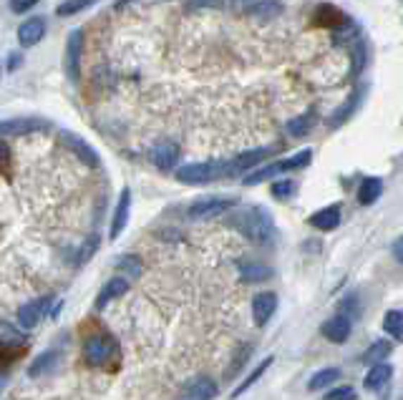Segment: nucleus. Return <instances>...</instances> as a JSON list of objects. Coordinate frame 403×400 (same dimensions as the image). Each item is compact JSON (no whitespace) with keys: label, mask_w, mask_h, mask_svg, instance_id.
<instances>
[{"label":"nucleus","mask_w":403,"mask_h":400,"mask_svg":"<svg viewBox=\"0 0 403 400\" xmlns=\"http://www.w3.org/2000/svg\"><path fill=\"white\" fill-rule=\"evenodd\" d=\"M285 11V6L280 0H255L252 6L247 8V15L250 18H257V20H272V18H280Z\"/></svg>","instance_id":"14"},{"label":"nucleus","mask_w":403,"mask_h":400,"mask_svg":"<svg viewBox=\"0 0 403 400\" xmlns=\"http://www.w3.org/2000/svg\"><path fill=\"white\" fill-rule=\"evenodd\" d=\"M313 124H315V114H302V116H298V119H290L288 121V134L290 136H305L310 129H313Z\"/></svg>","instance_id":"30"},{"label":"nucleus","mask_w":403,"mask_h":400,"mask_svg":"<svg viewBox=\"0 0 403 400\" xmlns=\"http://www.w3.org/2000/svg\"><path fill=\"white\" fill-rule=\"evenodd\" d=\"M23 355V347H13V345H3L0 342V368L11 365L13 360H18Z\"/></svg>","instance_id":"33"},{"label":"nucleus","mask_w":403,"mask_h":400,"mask_svg":"<svg viewBox=\"0 0 403 400\" xmlns=\"http://www.w3.org/2000/svg\"><path fill=\"white\" fill-rule=\"evenodd\" d=\"M116 358V340L106 333H94L84 342V360L89 365H106Z\"/></svg>","instance_id":"3"},{"label":"nucleus","mask_w":403,"mask_h":400,"mask_svg":"<svg viewBox=\"0 0 403 400\" xmlns=\"http://www.w3.org/2000/svg\"><path fill=\"white\" fill-rule=\"evenodd\" d=\"M240 277L247 282V285H260L272 277V269L267 264H260V262H242L240 264Z\"/></svg>","instance_id":"19"},{"label":"nucleus","mask_w":403,"mask_h":400,"mask_svg":"<svg viewBox=\"0 0 403 400\" xmlns=\"http://www.w3.org/2000/svg\"><path fill=\"white\" fill-rule=\"evenodd\" d=\"M38 6V0H11V11L13 13H28L30 8H36Z\"/></svg>","instance_id":"36"},{"label":"nucleus","mask_w":403,"mask_h":400,"mask_svg":"<svg viewBox=\"0 0 403 400\" xmlns=\"http://www.w3.org/2000/svg\"><path fill=\"white\" fill-rule=\"evenodd\" d=\"M393 375V368L388 363H378V365H371V370L366 373V390H371V393H378L380 388H383L385 382L391 380Z\"/></svg>","instance_id":"18"},{"label":"nucleus","mask_w":403,"mask_h":400,"mask_svg":"<svg viewBox=\"0 0 403 400\" xmlns=\"http://www.w3.org/2000/svg\"><path fill=\"white\" fill-rule=\"evenodd\" d=\"M189 11H199V8H222V0H189Z\"/></svg>","instance_id":"37"},{"label":"nucleus","mask_w":403,"mask_h":400,"mask_svg":"<svg viewBox=\"0 0 403 400\" xmlns=\"http://www.w3.org/2000/svg\"><path fill=\"white\" fill-rule=\"evenodd\" d=\"M94 3H98V0H63V3L56 6V15H58V18H71L76 13L91 8Z\"/></svg>","instance_id":"28"},{"label":"nucleus","mask_w":403,"mask_h":400,"mask_svg":"<svg viewBox=\"0 0 403 400\" xmlns=\"http://www.w3.org/2000/svg\"><path fill=\"white\" fill-rule=\"evenodd\" d=\"M20 66H23V56H20V53H11V56H8V71H15V68H20Z\"/></svg>","instance_id":"38"},{"label":"nucleus","mask_w":403,"mask_h":400,"mask_svg":"<svg viewBox=\"0 0 403 400\" xmlns=\"http://www.w3.org/2000/svg\"><path fill=\"white\" fill-rule=\"evenodd\" d=\"M127 292H129V282L124 280V277H114V280H108L106 285L101 287V292H98V297H96L94 305H96V310H103L108 302L124 297Z\"/></svg>","instance_id":"11"},{"label":"nucleus","mask_w":403,"mask_h":400,"mask_svg":"<svg viewBox=\"0 0 403 400\" xmlns=\"http://www.w3.org/2000/svg\"><path fill=\"white\" fill-rule=\"evenodd\" d=\"M272 154V149H250L245 154H240L235 162H229V174L235 172H247V169H255L265 162L267 156Z\"/></svg>","instance_id":"17"},{"label":"nucleus","mask_w":403,"mask_h":400,"mask_svg":"<svg viewBox=\"0 0 403 400\" xmlns=\"http://www.w3.org/2000/svg\"><path fill=\"white\" fill-rule=\"evenodd\" d=\"M310 224L318 229H325V232H331V229H335L338 224H340V209H338L335 204H333V207H325V209L315 212V214L310 217Z\"/></svg>","instance_id":"20"},{"label":"nucleus","mask_w":403,"mask_h":400,"mask_svg":"<svg viewBox=\"0 0 403 400\" xmlns=\"http://www.w3.org/2000/svg\"><path fill=\"white\" fill-rule=\"evenodd\" d=\"M277 174H283V162H275V164H267V167L255 169L252 174H247V176H245V184L247 186L262 184V181L272 179V176H277Z\"/></svg>","instance_id":"24"},{"label":"nucleus","mask_w":403,"mask_h":400,"mask_svg":"<svg viewBox=\"0 0 403 400\" xmlns=\"http://www.w3.org/2000/svg\"><path fill=\"white\" fill-rule=\"evenodd\" d=\"M295 194V181H290V179H280L272 184V197L275 199H290Z\"/></svg>","instance_id":"32"},{"label":"nucleus","mask_w":403,"mask_h":400,"mask_svg":"<svg viewBox=\"0 0 403 400\" xmlns=\"http://www.w3.org/2000/svg\"><path fill=\"white\" fill-rule=\"evenodd\" d=\"M49 302H51V297H43V299H38V302L20 305V310H18V325H20V328H25V330L36 328V325L41 323V315H43V310L49 307Z\"/></svg>","instance_id":"13"},{"label":"nucleus","mask_w":403,"mask_h":400,"mask_svg":"<svg viewBox=\"0 0 403 400\" xmlns=\"http://www.w3.org/2000/svg\"><path fill=\"white\" fill-rule=\"evenodd\" d=\"M3 385H6V375H0V390H3Z\"/></svg>","instance_id":"42"},{"label":"nucleus","mask_w":403,"mask_h":400,"mask_svg":"<svg viewBox=\"0 0 403 400\" xmlns=\"http://www.w3.org/2000/svg\"><path fill=\"white\" fill-rule=\"evenodd\" d=\"M393 257H396V262L403 264V237L396 239V245H393Z\"/></svg>","instance_id":"40"},{"label":"nucleus","mask_w":403,"mask_h":400,"mask_svg":"<svg viewBox=\"0 0 403 400\" xmlns=\"http://www.w3.org/2000/svg\"><path fill=\"white\" fill-rule=\"evenodd\" d=\"M217 382L212 380V378H207V375H202V378H197V380L189 385V395H192L194 400H212V398H217Z\"/></svg>","instance_id":"21"},{"label":"nucleus","mask_w":403,"mask_h":400,"mask_svg":"<svg viewBox=\"0 0 403 400\" xmlns=\"http://www.w3.org/2000/svg\"><path fill=\"white\" fill-rule=\"evenodd\" d=\"M391 350H393V345L388 340H376L373 345L366 350V355H363V363H366V365L385 363V358L391 355Z\"/></svg>","instance_id":"23"},{"label":"nucleus","mask_w":403,"mask_h":400,"mask_svg":"<svg viewBox=\"0 0 403 400\" xmlns=\"http://www.w3.org/2000/svg\"><path fill=\"white\" fill-rule=\"evenodd\" d=\"M315 23L325 25V28H340V25L348 23V15L340 8L331 6V3H323V6L315 8Z\"/></svg>","instance_id":"15"},{"label":"nucleus","mask_w":403,"mask_h":400,"mask_svg":"<svg viewBox=\"0 0 403 400\" xmlns=\"http://www.w3.org/2000/svg\"><path fill=\"white\" fill-rule=\"evenodd\" d=\"M129 212H132V189L124 186L119 194V202H116V209H114V217H111V229H108V239L116 242L124 232L129 221Z\"/></svg>","instance_id":"6"},{"label":"nucleus","mask_w":403,"mask_h":400,"mask_svg":"<svg viewBox=\"0 0 403 400\" xmlns=\"http://www.w3.org/2000/svg\"><path fill=\"white\" fill-rule=\"evenodd\" d=\"M383 330L391 335V337L401 340V337H403V310H388V312H385Z\"/></svg>","instance_id":"29"},{"label":"nucleus","mask_w":403,"mask_h":400,"mask_svg":"<svg viewBox=\"0 0 403 400\" xmlns=\"http://www.w3.org/2000/svg\"><path fill=\"white\" fill-rule=\"evenodd\" d=\"M46 129V124L38 119H8L0 121V136H28L33 131Z\"/></svg>","instance_id":"8"},{"label":"nucleus","mask_w":403,"mask_h":400,"mask_svg":"<svg viewBox=\"0 0 403 400\" xmlns=\"http://www.w3.org/2000/svg\"><path fill=\"white\" fill-rule=\"evenodd\" d=\"M237 227H240V232L245 234L250 242H255V245L267 247L275 242V227H272L270 214H267L265 209H260V207L242 212V214L237 217Z\"/></svg>","instance_id":"1"},{"label":"nucleus","mask_w":403,"mask_h":400,"mask_svg":"<svg viewBox=\"0 0 403 400\" xmlns=\"http://www.w3.org/2000/svg\"><path fill=\"white\" fill-rule=\"evenodd\" d=\"M270 365H272V358H265V360H262V363H260L257 368H255V370L250 373V375H247L245 380H242V385H237V388L232 390V398H240V395L245 393V390H250V388H252L255 382H257L260 378L265 375V370H267V368H270Z\"/></svg>","instance_id":"27"},{"label":"nucleus","mask_w":403,"mask_h":400,"mask_svg":"<svg viewBox=\"0 0 403 400\" xmlns=\"http://www.w3.org/2000/svg\"><path fill=\"white\" fill-rule=\"evenodd\" d=\"M60 136H63V141H66L68 149L79 156L86 167H98V154H96V149H94L91 143H86L84 138L76 136V134H71V131H63Z\"/></svg>","instance_id":"7"},{"label":"nucleus","mask_w":403,"mask_h":400,"mask_svg":"<svg viewBox=\"0 0 403 400\" xmlns=\"http://www.w3.org/2000/svg\"><path fill=\"white\" fill-rule=\"evenodd\" d=\"M46 36V18H28L18 28V43L23 48H33Z\"/></svg>","instance_id":"10"},{"label":"nucleus","mask_w":403,"mask_h":400,"mask_svg":"<svg viewBox=\"0 0 403 400\" xmlns=\"http://www.w3.org/2000/svg\"><path fill=\"white\" fill-rule=\"evenodd\" d=\"M81 58H84V30L76 28L68 33L66 41V58H63V68L71 84H79L81 78Z\"/></svg>","instance_id":"4"},{"label":"nucleus","mask_w":403,"mask_h":400,"mask_svg":"<svg viewBox=\"0 0 403 400\" xmlns=\"http://www.w3.org/2000/svg\"><path fill=\"white\" fill-rule=\"evenodd\" d=\"M129 3H134V0H119V3H116V8H124V6H129Z\"/></svg>","instance_id":"41"},{"label":"nucleus","mask_w":403,"mask_h":400,"mask_svg":"<svg viewBox=\"0 0 403 400\" xmlns=\"http://www.w3.org/2000/svg\"><path fill=\"white\" fill-rule=\"evenodd\" d=\"M380 194H383V181H380L378 176H368V179H363L361 189H358V202L373 204Z\"/></svg>","instance_id":"22"},{"label":"nucleus","mask_w":403,"mask_h":400,"mask_svg":"<svg viewBox=\"0 0 403 400\" xmlns=\"http://www.w3.org/2000/svg\"><path fill=\"white\" fill-rule=\"evenodd\" d=\"M323 335L331 342H345L350 337V317L348 315H335L323 325Z\"/></svg>","instance_id":"16"},{"label":"nucleus","mask_w":403,"mask_h":400,"mask_svg":"<svg viewBox=\"0 0 403 400\" xmlns=\"http://www.w3.org/2000/svg\"><path fill=\"white\" fill-rule=\"evenodd\" d=\"M232 199L227 197H205L189 207V219H215V217L224 214L232 207Z\"/></svg>","instance_id":"5"},{"label":"nucleus","mask_w":403,"mask_h":400,"mask_svg":"<svg viewBox=\"0 0 403 400\" xmlns=\"http://www.w3.org/2000/svg\"><path fill=\"white\" fill-rule=\"evenodd\" d=\"M58 363V355L53 353V350H46V353H41L36 358V363L30 365L28 368V375L30 378H41V375H46V373H51L53 370V365Z\"/></svg>","instance_id":"25"},{"label":"nucleus","mask_w":403,"mask_h":400,"mask_svg":"<svg viewBox=\"0 0 403 400\" xmlns=\"http://www.w3.org/2000/svg\"><path fill=\"white\" fill-rule=\"evenodd\" d=\"M310 159H313V151H310V149L298 151L295 156H290V159H283V172H293V169L307 167V164H310Z\"/></svg>","instance_id":"31"},{"label":"nucleus","mask_w":403,"mask_h":400,"mask_svg":"<svg viewBox=\"0 0 403 400\" xmlns=\"http://www.w3.org/2000/svg\"><path fill=\"white\" fill-rule=\"evenodd\" d=\"M229 174L227 162H197L184 164L177 169V181L181 184H210L215 179H222Z\"/></svg>","instance_id":"2"},{"label":"nucleus","mask_w":403,"mask_h":400,"mask_svg":"<svg viewBox=\"0 0 403 400\" xmlns=\"http://www.w3.org/2000/svg\"><path fill=\"white\" fill-rule=\"evenodd\" d=\"M353 56H355V73H361L363 71V63H366V46H363V41L355 43Z\"/></svg>","instance_id":"35"},{"label":"nucleus","mask_w":403,"mask_h":400,"mask_svg":"<svg viewBox=\"0 0 403 400\" xmlns=\"http://www.w3.org/2000/svg\"><path fill=\"white\" fill-rule=\"evenodd\" d=\"M355 398H358V395H355V390L350 388V385H338V388L325 393V400H355Z\"/></svg>","instance_id":"34"},{"label":"nucleus","mask_w":403,"mask_h":400,"mask_svg":"<svg viewBox=\"0 0 403 400\" xmlns=\"http://www.w3.org/2000/svg\"><path fill=\"white\" fill-rule=\"evenodd\" d=\"M277 310V295L275 292H260L252 302V317L257 325H267L272 315Z\"/></svg>","instance_id":"12"},{"label":"nucleus","mask_w":403,"mask_h":400,"mask_svg":"<svg viewBox=\"0 0 403 400\" xmlns=\"http://www.w3.org/2000/svg\"><path fill=\"white\" fill-rule=\"evenodd\" d=\"M8 162H11V149H8V143L0 138V167L8 164Z\"/></svg>","instance_id":"39"},{"label":"nucleus","mask_w":403,"mask_h":400,"mask_svg":"<svg viewBox=\"0 0 403 400\" xmlns=\"http://www.w3.org/2000/svg\"><path fill=\"white\" fill-rule=\"evenodd\" d=\"M338 380H340V370H338V368H323V370H318L313 378H310L307 388L323 390V388H328V385H335Z\"/></svg>","instance_id":"26"},{"label":"nucleus","mask_w":403,"mask_h":400,"mask_svg":"<svg viewBox=\"0 0 403 400\" xmlns=\"http://www.w3.org/2000/svg\"><path fill=\"white\" fill-rule=\"evenodd\" d=\"M149 159L151 164H157L164 172H167V169H174L177 159H179V146H177L174 141H162L149 151Z\"/></svg>","instance_id":"9"}]
</instances>
